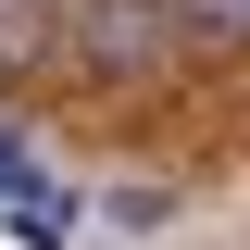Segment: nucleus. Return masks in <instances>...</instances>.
Segmentation results:
<instances>
[{
  "label": "nucleus",
  "mask_w": 250,
  "mask_h": 250,
  "mask_svg": "<svg viewBox=\"0 0 250 250\" xmlns=\"http://www.w3.org/2000/svg\"><path fill=\"white\" fill-rule=\"evenodd\" d=\"M62 50L88 62V75H113V88H138V75H163L188 38H175L163 0H62Z\"/></svg>",
  "instance_id": "obj_1"
},
{
  "label": "nucleus",
  "mask_w": 250,
  "mask_h": 250,
  "mask_svg": "<svg viewBox=\"0 0 250 250\" xmlns=\"http://www.w3.org/2000/svg\"><path fill=\"white\" fill-rule=\"evenodd\" d=\"M188 50H250V0H163Z\"/></svg>",
  "instance_id": "obj_2"
},
{
  "label": "nucleus",
  "mask_w": 250,
  "mask_h": 250,
  "mask_svg": "<svg viewBox=\"0 0 250 250\" xmlns=\"http://www.w3.org/2000/svg\"><path fill=\"white\" fill-rule=\"evenodd\" d=\"M25 188H38V175H25V150L0 138V200H25Z\"/></svg>",
  "instance_id": "obj_3"
}]
</instances>
